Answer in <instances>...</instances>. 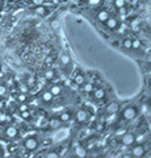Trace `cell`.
Returning a JSON list of instances; mask_svg holds the SVG:
<instances>
[{
	"label": "cell",
	"mask_w": 151,
	"mask_h": 158,
	"mask_svg": "<svg viewBox=\"0 0 151 158\" xmlns=\"http://www.w3.org/2000/svg\"><path fill=\"white\" fill-rule=\"evenodd\" d=\"M137 115H138V108L134 106L126 107L122 111V118H125V120H133V118L137 117Z\"/></svg>",
	"instance_id": "cell-1"
},
{
	"label": "cell",
	"mask_w": 151,
	"mask_h": 158,
	"mask_svg": "<svg viewBox=\"0 0 151 158\" xmlns=\"http://www.w3.org/2000/svg\"><path fill=\"white\" fill-rule=\"evenodd\" d=\"M24 146H25V149L26 150H36L37 148H38V140L36 137H28L25 141H24Z\"/></svg>",
	"instance_id": "cell-2"
},
{
	"label": "cell",
	"mask_w": 151,
	"mask_h": 158,
	"mask_svg": "<svg viewBox=\"0 0 151 158\" xmlns=\"http://www.w3.org/2000/svg\"><path fill=\"white\" fill-rule=\"evenodd\" d=\"M135 141H137V138H135V136L133 133H125L122 136V138H121V142H122L125 146H133V144Z\"/></svg>",
	"instance_id": "cell-3"
},
{
	"label": "cell",
	"mask_w": 151,
	"mask_h": 158,
	"mask_svg": "<svg viewBox=\"0 0 151 158\" xmlns=\"http://www.w3.org/2000/svg\"><path fill=\"white\" fill-rule=\"evenodd\" d=\"M104 24L109 31H116V29L118 28V20H117L116 17H112V16H109V19L106 20Z\"/></svg>",
	"instance_id": "cell-4"
},
{
	"label": "cell",
	"mask_w": 151,
	"mask_h": 158,
	"mask_svg": "<svg viewBox=\"0 0 151 158\" xmlns=\"http://www.w3.org/2000/svg\"><path fill=\"white\" fill-rule=\"evenodd\" d=\"M75 120L77 123H85L87 120H88V113H87V111L84 110H79V111H76V115H75Z\"/></svg>",
	"instance_id": "cell-5"
},
{
	"label": "cell",
	"mask_w": 151,
	"mask_h": 158,
	"mask_svg": "<svg viewBox=\"0 0 151 158\" xmlns=\"http://www.w3.org/2000/svg\"><path fill=\"white\" fill-rule=\"evenodd\" d=\"M145 153H146V150L142 145H135V146H133V149H131V154L134 157H143Z\"/></svg>",
	"instance_id": "cell-6"
},
{
	"label": "cell",
	"mask_w": 151,
	"mask_h": 158,
	"mask_svg": "<svg viewBox=\"0 0 151 158\" xmlns=\"http://www.w3.org/2000/svg\"><path fill=\"white\" fill-rule=\"evenodd\" d=\"M74 83L76 86H83L85 83V77H84V74L80 73V71H77L75 75H74Z\"/></svg>",
	"instance_id": "cell-7"
},
{
	"label": "cell",
	"mask_w": 151,
	"mask_h": 158,
	"mask_svg": "<svg viewBox=\"0 0 151 158\" xmlns=\"http://www.w3.org/2000/svg\"><path fill=\"white\" fill-rule=\"evenodd\" d=\"M118 111H120V103L117 102H112L106 107V112L108 113H118Z\"/></svg>",
	"instance_id": "cell-8"
},
{
	"label": "cell",
	"mask_w": 151,
	"mask_h": 158,
	"mask_svg": "<svg viewBox=\"0 0 151 158\" xmlns=\"http://www.w3.org/2000/svg\"><path fill=\"white\" fill-rule=\"evenodd\" d=\"M4 133H6V136L8 138H14V137L17 136L18 131H17V128H14V127H8V128H6Z\"/></svg>",
	"instance_id": "cell-9"
},
{
	"label": "cell",
	"mask_w": 151,
	"mask_h": 158,
	"mask_svg": "<svg viewBox=\"0 0 151 158\" xmlns=\"http://www.w3.org/2000/svg\"><path fill=\"white\" fill-rule=\"evenodd\" d=\"M53 98H54V96H53V94L49 91V90L47 91H43L42 95H41V99H42L43 103H51L53 102Z\"/></svg>",
	"instance_id": "cell-10"
},
{
	"label": "cell",
	"mask_w": 151,
	"mask_h": 158,
	"mask_svg": "<svg viewBox=\"0 0 151 158\" xmlns=\"http://www.w3.org/2000/svg\"><path fill=\"white\" fill-rule=\"evenodd\" d=\"M92 92H93V96L97 100H101V99L105 98V90H103V88H95Z\"/></svg>",
	"instance_id": "cell-11"
},
{
	"label": "cell",
	"mask_w": 151,
	"mask_h": 158,
	"mask_svg": "<svg viewBox=\"0 0 151 158\" xmlns=\"http://www.w3.org/2000/svg\"><path fill=\"white\" fill-rule=\"evenodd\" d=\"M49 91L53 94V96H59L63 90H62V86H59V85H53Z\"/></svg>",
	"instance_id": "cell-12"
},
{
	"label": "cell",
	"mask_w": 151,
	"mask_h": 158,
	"mask_svg": "<svg viewBox=\"0 0 151 158\" xmlns=\"http://www.w3.org/2000/svg\"><path fill=\"white\" fill-rule=\"evenodd\" d=\"M75 156H76V157H80V158H84V157H87V150H85L83 146L77 145V146L75 148Z\"/></svg>",
	"instance_id": "cell-13"
},
{
	"label": "cell",
	"mask_w": 151,
	"mask_h": 158,
	"mask_svg": "<svg viewBox=\"0 0 151 158\" xmlns=\"http://www.w3.org/2000/svg\"><path fill=\"white\" fill-rule=\"evenodd\" d=\"M109 16H110V15L106 11H100L99 13H97V20H99L100 23H105L106 20L109 19Z\"/></svg>",
	"instance_id": "cell-14"
},
{
	"label": "cell",
	"mask_w": 151,
	"mask_h": 158,
	"mask_svg": "<svg viewBox=\"0 0 151 158\" xmlns=\"http://www.w3.org/2000/svg\"><path fill=\"white\" fill-rule=\"evenodd\" d=\"M49 125H50V128H53V129H58L61 125H62V121L59 120V117H54V118H51L50 121H49Z\"/></svg>",
	"instance_id": "cell-15"
},
{
	"label": "cell",
	"mask_w": 151,
	"mask_h": 158,
	"mask_svg": "<svg viewBox=\"0 0 151 158\" xmlns=\"http://www.w3.org/2000/svg\"><path fill=\"white\" fill-rule=\"evenodd\" d=\"M71 117H72L71 112H70V111H66V112L61 113V116H59V120H61L62 123H67V121H70V120H71Z\"/></svg>",
	"instance_id": "cell-16"
},
{
	"label": "cell",
	"mask_w": 151,
	"mask_h": 158,
	"mask_svg": "<svg viewBox=\"0 0 151 158\" xmlns=\"http://www.w3.org/2000/svg\"><path fill=\"white\" fill-rule=\"evenodd\" d=\"M34 13L38 15V16H46V15H47V9L41 4V6H37V8L34 9Z\"/></svg>",
	"instance_id": "cell-17"
},
{
	"label": "cell",
	"mask_w": 151,
	"mask_h": 158,
	"mask_svg": "<svg viewBox=\"0 0 151 158\" xmlns=\"http://www.w3.org/2000/svg\"><path fill=\"white\" fill-rule=\"evenodd\" d=\"M130 29H131V31H133V32H135V33H138V32L141 31L139 24H138L137 20H133V21L130 23Z\"/></svg>",
	"instance_id": "cell-18"
},
{
	"label": "cell",
	"mask_w": 151,
	"mask_h": 158,
	"mask_svg": "<svg viewBox=\"0 0 151 158\" xmlns=\"http://www.w3.org/2000/svg\"><path fill=\"white\" fill-rule=\"evenodd\" d=\"M93 90H95V87L92 83H84V85H83V91L87 92V94H91Z\"/></svg>",
	"instance_id": "cell-19"
},
{
	"label": "cell",
	"mask_w": 151,
	"mask_h": 158,
	"mask_svg": "<svg viewBox=\"0 0 151 158\" xmlns=\"http://www.w3.org/2000/svg\"><path fill=\"white\" fill-rule=\"evenodd\" d=\"M117 118H118L117 113H109V116L106 117V123H109V124H113V123L117 121Z\"/></svg>",
	"instance_id": "cell-20"
},
{
	"label": "cell",
	"mask_w": 151,
	"mask_h": 158,
	"mask_svg": "<svg viewBox=\"0 0 151 158\" xmlns=\"http://www.w3.org/2000/svg\"><path fill=\"white\" fill-rule=\"evenodd\" d=\"M142 48V42L139 41V40H133L131 41V49H134V50H138V49Z\"/></svg>",
	"instance_id": "cell-21"
},
{
	"label": "cell",
	"mask_w": 151,
	"mask_h": 158,
	"mask_svg": "<svg viewBox=\"0 0 151 158\" xmlns=\"http://www.w3.org/2000/svg\"><path fill=\"white\" fill-rule=\"evenodd\" d=\"M43 77H45V79H49V81H51V79L54 78V71H53V70H46L45 74H43Z\"/></svg>",
	"instance_id": "cell-22"
},
{
	"label": "cell",
	"mask_w": 151,
	"mask_h": 158,
	"mask_svg": "<svg viewBox=\"0 0 151 158\" xmlns=\"http://www.w3.org/2000/svg\"><path fill=\"white\" fill-rule=\"evenodd\" d=\"M114 6L116 8H124L126 6V3H125V0H114Z\"/></svg>",
	"instance_id": "cell-23"
},
{
	"label": "cell",
	"mask_w": 151,
	"mask_h": 158,
	"mask_svg": "<svg viewBox=\"0 0 151 158\" xmlns=\"http://www.w3.org/2000/svg\"><path fill=\"white\" fill-rule=\"evenodd\" d=\"M131 41H133V40H130V38L124 40V42H122V48H125V49H131Z\"/></svg>",
	"instance_id": "cell-24"
},
{
	"label": "cell",
	"mask_w": 151,
	"mask_h": 158,
	"mask_svg": "<svg viewBox=\"0 0 151 158\" xmlns=\"http://www.w3.org/2000/svg\"><path fill=\"white\" fill-rule=\"evenodd\" d=\"M61 62L63 63V65H69L70 63V57L67 56V54H63V56L61 57Z\"/></svg>",
	"instance_id": "cell-25"
},
{
	"label": "cell",
	"mask_w": 151,
	"mask_h": 158,
	"mask_svg": "<svg viewBox=\"0 0 151 158\" xmlns=\"http://www.w3.org/2000/svg\"><path fill=\"white\" fill-rule=\"evenodd\" d=\"M20 115H21L22 118H29V117H30V112H29V110H26V111H21V112H20Z\"/></svg>",
	"instance_id": "cell-26"
},
{
	"label": "cell",
	"mask_w": 151,
	"mask_h": 158,
	"mask_svg": "<svg viewBox=\"0 0 151 158\" xmlns=\"http://www.w3.org/2000/svg\"><path fill=\"white\" fill-rule=\"evenodd\" d=\"M6 94H7V87L3 86V85H0V96H4Z\"/></svg>",
	"instance_id": "cell-27"
},
{
	"label": "cell",
	"mask_w": 151,
	"mask_h": 158,
	"mask_svg": "<svg viewBox=\"0 0 151 158\" xmlns=\"http://www.w3.org/2000/svg\"><path fill=\"white\" fill-rule=\"evenodd\" d=\"M46 157L47 158H58V157H59V154H57V153H54V152H50V153H47V154H46Z\"/></svg>",
	"instance_id": "cell-28"
},
{
	"label": "cell",
	"mask_w": 151,
	"mask_h": 158,
	"mask_svg": "<svg viewBox=\"0 0 151 158\" xmlns=\"http://www.w3.org/2000/svg\"><path fill=\"white\" fill-rule=\"evenodd\" d=\"M18 102H21V103H24V102H26V95L25 94H21V95H18Z\"/></svg>",
	"instance_id": "cell-29"
},
{
	"label": "cell",
	"mask_w": 151,
	"mask_h": 158,
	"mask_svg": "<svg viewBox=\"0 0 151 158\" xmlns=\"http://www.w3.org/2000/svg\"><path fill=\"white\" fill-rule=\"evenodd\" d=\"M43 2H45V0H33V3H34L36 6H41V4H43Z\"/></svg>",
	"instance_id": "cell-30"
},
{
	"label": "cell",
	"mask_w": 151,
	"mask_h": 158,
	"mask_svg": "<svg viewBox=\"0 0 151 158\" xmlns=\"http://www.w3.org/2000/svg\"><path fill=\"white\" fill-rule=\"evenodd\" d=\"M18 110H20V112H21V111H26V110H28V106H26V104H21Z\"/></svg>",
	"instance_id": "cell-31"
},
{
	"label": "cell",
	"mask_w": 151,
	"mask_h": 158,
	"mask_svg": "<svg viewBox=\"0 0 151 158\" xmlns=\"http://www.w3.org/2000/svg\"><path fill=\"white\" fill-rule=\"evenodd\" d=\"M21 91H22V92H26V91H28V86L22 85V86H21Z\"/></svg>",
	"instance_id": "cell-32"
},
{
	"label": "cell",
	"mask_w": 151,
	"mask_h": 158,
	"mask_svg": "<svg viewBox=\"0 0 151 158\" xmlns=\"http://www.w3.org/2000/svg\"><path fill=\"white\" fill-rule=\"evenodd\" d=\"M3 108H4V102H3V100H0V111H2Z\"/></svg>",
	"instance_id": "cell-33"
},
{
	"label": "cell",
	"mask_w": 151,
	"mask_h": 158,
	"mask_svg": "<svg viewBox=\"0 0 151 158\" xmlns=\"http://www.w3.org/2000/svg\"><path fill=\"white\" fill-rule=\"evenodd\" d=\"M4 117H6L4 116V113H0V120H4Z\"/></svg>",
	"instance_id": "cell-34"
},
{
	"label": "cell",
	"mask_w": 151,
	"mask_h": 158,
	"mask_svg": "<svg viewBox=\"0 0 151 158\" xmlns=\"http://www.w3.org/2000/svg\"><path fill=\"white\" fill-rule=\"evenodd\" d=\"M3 152V149H2V145H0V153H2Z\"/></svg>",
	"instance_id": "cell-35"
},
{
	"label": "cell",
	"mask_w": 151,
	"mask_h": 158,
	"mask_svg": "<svg viewBox=\"0 0 151 158\" xmlns=\"http://www.w3.org/2000/svg\"><path fill=\"white\" fill-rule=\"evenodd\" d=\"M150 129H151V124H150Z\"/></svg>",
	"instance_id": "cell-36"
},
{
	"label": "cell",
	"mask_w": 151,
	"mask_h": 158,
	"mask_svg": "<svg viewBox=\"0 0 151 158\" xmlns=\"http://www.w3.org/2000/svg\"><path fill=\"white\" fill-rule=\"evenodd\" d=\"M150 74H151V71H150Z\"/></svg>",
	"instance_id": "cell-37"
}]
</instances>
